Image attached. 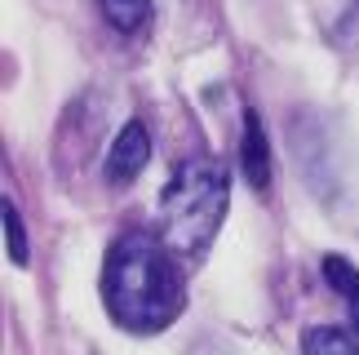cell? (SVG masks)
Returning <instances> with one entry per match:
<instances>
[{
	"label": "cell",
	"instance_id": "1",
	"mask_svg": "<svg viewBox=\"0 0 359 355\" xmlns=\"http://www.w3.org/2000/svg\"><path fill=\"white\" fill-rule=\"evenodd\" d=\"M102 302L129 333H160L182 311V276L160 236L124 231L102 267Z\"/></svg>",
	"mask_w": 359,
	"mask_h": 355
},
{
	"label": "cell",
	"instance_id": "2",
	"mask_svg": "<svg viewBox=\"0 0 359 355\" xmlns=\"http://www.w3.org/2000/svg\"><path fill=\"white\" fill-rule=\"evenodd\" d=\"M231 173L209 156L177 165L160 196V240L173 257H200L226 217Z\"/></svg>",
	"mask_w": 359,
	"mask_h": 355
},
{
	"label": "cell",
	"instance_id": "3",
	"mask_svg": "<svg viewBox=\"0 0 359 355\" xmlns=\"http://www.w3.org/2000/svg\"><path fill=\"white\" fill-rule=\"evenodd\" d=\"M147 160H151V133H147L142 120H129V125L116 133L111 152H107V178H111V182H133V178L147 169Z\"/></svg>",
	"mask_w": 359,
	"mask_h": 355
},
{
	"label": "cell",
	"instance_id": "4",
	"mask_svg": "<svg viewBox=\"0 0 359 355\" xmlns=\"http://www.w3.org/2000/svg\"><path fill=\"white\" fill-rule=\"evenodd\" d=\"M240 160H244V178L257 191H266L271 182V147H266V129H262L257 112H244V142H240Z\"/></svg>",
	"mask_w": 359,
	"mask_h": 355
},
{
	"label": "cell",
	"instance_id": "5",
	"mask_svg": "<svg viewBox=\"0 0 359 355\" xmlns=\"http://www.w3.org/2000/svg\"><path fill=\"white\" fill-rule=\"evenodd\" d=\"M302 355H359V333L337 324H315L302 337Z\"/></svg>",
	"mask_w": 359,
	"mask_h": 355
},
{
	"label": "cell",
	"instance_id": "6",
	"mask_svg": "<svg viewBox=\"0 0 359 355\" xmlns=\"http://www.w3.org/2000/svg\"><path fill=\"white\" fill-rule=\"evenodd\" d=\"M320 271H324V280H328V289H333L341 302L351 307V320L359 324V271L346 262V257H337V253H328L324 262H320Z\"/></svg>",
	"mask_w": 359,
	"mask_h": 355
},
{
	"label": "cell",
	"instance_id": "7",
	"mask_svg": "<svg viewBox=\"0 0 359 355\" xmlns=\"http://www.w3.org/2000/svg\"><path fill=\"white\" fill-rule=\"evenodd\" d=\"M102 13L116 32H137L151 13V0H102Z\"/></svg>",
	"mask_w": 359,
	"mask_h": 355
},
{
	"label": "cell",
	"instance_id": "8",
	"mask_svg": "<svg viewBox=\"0 0 359 355\" xmlns=\"http://www.w3.org/2000/svg\"><path fill=\"white\" fill-rule=\"evenodd\" d=\"M0 213H5V249H9L13 262L22 267V262H27V227H22V213L13 209L9 200L0 204Z\"/></svg>",
	"mask_w": 359,
	"mask_h": 355
}]
</instances>
